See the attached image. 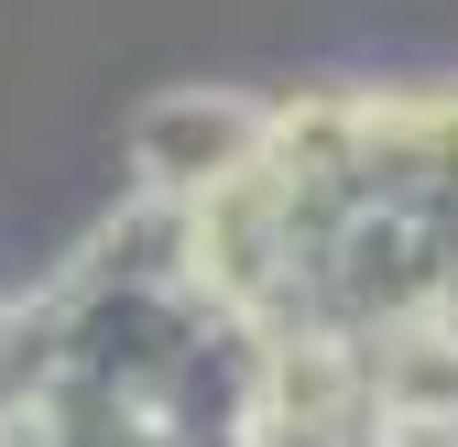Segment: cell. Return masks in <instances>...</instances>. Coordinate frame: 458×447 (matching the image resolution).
<instances>
[{"label":"cell","instance_id":"6da1fadb","mask_svg":"<svg viewBox=\"0 0 458 447\" xmlns=\"http://www.w3.org/2000/svg\"><path fill=\"white\" fill-rule=\"evenodd\" d=\"M262 164V109L251 98H218V88H175L131 121V197H164V207H197L208 186L251 175Z\"/></svg>","mask_w":458,"mask_h":447}]
</instances>
